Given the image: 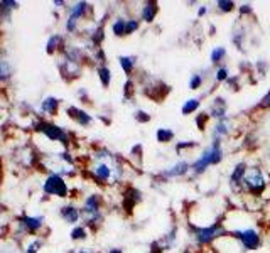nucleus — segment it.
<instances>
[{"instance_id": "1", "label": "nucleus", "mask_w": 270, "mask_h": 253, "mask_svg": "<svg viewBox=\"0 0 270 253\" xmlns=\"http://www.w3.org/2000/svg\"><path fill=\"white\" fill-rule=\"evenodd\" d=\"M83 171L90 181L98 184L100 187H111V189L125 187L133 174H137L123 155L105 145L93 147L90 154L86 155Z\"/></svg>"}, {"instance_id": "2", "label": "nucleus", "mask_w": 270, "mask_h": 253, "mask_svg": "<svg viewBox=\"0 0 270 253\" xmlns=\"http://www.w3.org/2000/svg\"><path fill=\"white\" fill-rule=\"evenodd\" d=\"M225 216L236 221L233 226H225V228H226L228 236L236 243V246H238L241 251L250 253V251H257L262 248L265 241V233L262 231V228H260V223L238 221L231 209H228Z\"/></svg>"}, {"instance_id": "3", "label": "nucleus", "mask_w": 270, "mask_h": 253, "mask_svg": "<svg viewBox=\"0 0 270 253\" xmlns=\"http://www.w3.org/2000/svg\"><path fill=\"white\" fill-rule=\"evenodd\" d=\"M226 157L225 144H218V142H208L206 145L199 150V154L191 160V176L189 181H199L209 172L211 167H218L223 164Z\"/></svg>"}, {"instance_id": "4", "label": "nucleus", "mask_w": 270, "mask_h": 253, "mask_svg": "<svg viewBox=\"0 0 270 253\" xmlns=\"http://www.w3.org/2000/svg\"><path fill=\"white\" fill-rule=\"evenodd\" d=\"M268 184H270V172L267 171V167L262 162H248L243 181H241L240 197L262 199Z\"/></svg>"}, {"instance_id": "5", "label": "nucleus", "mask_w": 270, "mask_h": 253, "mask_svg": "<svg viewBox=\"0 0 270 253\" xmlns=\"http://www.w3.org/2000/svg\"><path fill=\"white\" fill-rule=\"evenodd\" d=\"M228 236L225 223L216 221L211 224H204V226H194V224H188V238L191 245L196 248L198 251L208 250L213 248L216 241H220L221 238Z\"/></svg>"}, {"instance_id": "6", "label": "nucleus", "mask_w": 270, "mask_h": 253, "mask_svg": "<svg viewBox=\"0 0 270 253\" xmlns=\"http://www.w3.org/2000/svg\"><path fill=\"white\" fill-rule=\"evenodd\" d=\"M81 223L91 231H96L105 221V197L101 192H90L83 197L81 204Z\"/></svg>"}, {"instance_id": "7", "label": "nucleus", "mask_w": 270, "mask_h": 253, "mask_svg": "<svg viewBox=\"0 0 270 253\" xmlns=\"http://www.w3.org/2000/svg\"><path fill=\"white\" fill-rule=\"evenodd\" d=\"M32 128H34L37 133H41V135L48 142H51V144H58L61 149H71L73 133L66 130L64 127L58 125V123L37 118V120L32 123Z\"/></svg>"}, {"instance_id": "8", "label": "nucleus", "mask_w": 270, "mask_h": 253, "mask_svg": "<svg viewBox=\"0 0 270 253\" xmlns=\"http://www.w3.org/2000/svg\"><path fill=\"white\" fill-rule=\"evenodd\" d=\"M189 176H191V160L186 157H181L178 160H174L172 164L162 167L159 172L152 174V186L161 187L172 181L189 179Z\"/></svg>"}, {"instance_id": "9", "label": "nucleus", "mask_w": 270, "mask_h": 253, "mask_svg": "<svg viewBox=\"0 0 270 253\" xmlns=\"http://www.w3.org/2000/svg\"><path fill=\"white\" fill-rule=\"evenodd\" d=\"M236 128V118L228 115V117L221 118V120L211 122V125L208 127V137L209 142H218V144H225L228 139L235 135Z\"/></svg>"}, {"instance_id": "10", "label": "nucleus", "mask_w": 270, "mask_h": 253, "mask_svg": "<svg viewBox=\"0 0 270 253\" xmlns=\"http://www.w3.org/2000/svg\"><path fill=\"white\" fill-rule=\"evenodd\" d=\"M41 191L48 197H58V199H68L71 194V187L66 181V177L59 174H48L41 184Z\"/></svg>"}, {"instance_id": "11", "label": "nucleus", "mask_w": 270, "mask_h": 253, "mask_svg": "<svg viewBox=\"0 0 270 253\" xmlns=\"http://www.w3.org/2000/svg\"><path fill=\"white\" fill-rule=\"evenodd\" d=\"M137 85H141L142 86V91H144V95H147L149 98H152V100H162L164 96L169 95V85H166L164 81H161V80H157V78H154L152 75H149V73H142V76L139 78L137 76Z\"/></svg>"}, {"instance_id": "12", "label": "nucleus", "mask_w": 270, "mask_h": 253, "mask_svg": "<svg viewBox=\"0 0 270 253\" xmlns=\"http://www.w3.org/2000/svg\"><path fill=\"white\" fill-rule=\"evenodd\" d=\"M46 226V218L44 214H22L17 218L16 228L17 233L22 236H37L43 228Z\"/></svg>"}, {"instance_id": "13", "label": "nucleus", "mask_w": 270, "mask_h": 253, "mask_svg": "<svg viewBox=\"0 0 270 253\" xmlns=\"http://www.w3.org/2000/svg\"><path fill=\"white\" fill-rule=\"evenodd\" d=\"M179 224L174 223L171 224L169 229H166V233H162L157 240L151 243V253H167L172 251L179 245Z\"/></svg>"}, {"instance_id": "14", "label": "nucleus", "mask_w": 270, "mask_h": 253, "mask_svg": "<svg viewBox=\"0 0 270 253\" xmlns=\"http://www.w3.org/2000/svg\"><path fill=\"white\" fill-rule=\"evenodd\" d=\"M204 113L208 115V118L211 122L221 120V118L228 117V112H230V105H228V100L220 93H215L213 96L208 98L206 108L203 110Z\"/></svg>"}, {"instance_id": "15", "label": "nucleus", "mask_w": 270, "mask_h": 253, "mask_svg": "<svg viewBox=\"0 0 270 253\" xmlns=\"http://www.w3.org/2000/svg\"><path fill=\"white\" fill-rule=\"evenodd\" d=\"M248 162L250 160L246 159H240L230 167V172H228V187L230 191L233 192V196H240V189H241V181H243V176H245V171L248 167Z\"/></svg>"}, {"instance_id": "16", "label": "nucleus", "mask_w": 270, "mask_h": 253, "mask_svg": "<svg viewBox=\"0 0 270 253\" xmlns=\"http://www.w3.org/2000/svg\"><path fill=\"white\" fill-rule=\"evenodd\" d=\"M59 107H61V100L54 95L44 96L41 100V103L34 108V115L37 118H43V120H48L51 117H56L59 113Z\"/></svg>"}, {"instance_id": "17", "label": "nucleus", "mask_w": 270, "mask_h": 253, "mask_svg": "<svg viewBox=\"0 0 270 253\" xmlns=\"http://www.w3.org/2000/svg\"><path fill=\"white\" fill-rule=\"evenodd\" d=\"M93 12H95V7H93L90 2L78 0V2H73V4H69V6H68L66 17L78 21V22H83V21L93 19Z\"/></svg>"}, {"instance_id": "18", "label": "nucleus", "mask_w": 270, "mask_h": 253, "mask_svg": "<svg viewBox=\"0 0 270 253\" xmlns=\"http://www.w3.org/2000/svg\"><path fill=\"white\" fill-rule=\"evenodd\" d=\"M230 41L238 53H245L246 51V43H248V29H246V26L243 24V21L241 19H236L233 27H231Z\"/></svg>"}, {"instance_id": "19", "label": "nucleus", "mask_w": 270, "mask_h": 253, "mask_svg": "<svg viewBox=\"0 0 270 253\" xmlns=\"http://www.w3.org/2000/svg\"><path fill=\"white\" fill-rule=\"evenodd\" d=\"M58 214L64 223L71 224V226H76V224L81 223V208L74 201H68L59 206Z\"/></svg>"}, {"instance_id": "20", "label": "nucleus", "mask_w": 270, "mask_h": 253, "mask_svg": "<svg viewBox=\"0 0 270 253\" xmlns=\"http://www.w3.org/2000/svg\"><path fill=\"white\" fill-rule=\"evenodd\" d=\"M66 115L71 120L81 128H90L95 123V117L88 112V110L76 107V105H68L66 107Z\"/></svg>"}, {"instance_id": "21", "label": "nucleus", "mask_w": 270, "mask_h": 253, "mask_svg": "<svg viewBox=\"0 0 270 253\" xmlns=\"http://www.w3.org/2000/svg\"><path fill=\"white\" fill-rule=\"evenodd\" d=\"M159 11H161L159 2H156V0H146V2H142L139 6L137 17L142 21V24L151 26L156 22L157 16H159Z\"/></svg>"}, {"instance_id": "22", "label": "nucleus", "mask_w": 270, "mask_h": 253, "mask_svg": "<svg viewBox=\"0 0 270 253\" xmlns=\"http://www.w3.org/2000/svg\"><path fill=\"white\" fill-rule=\"evenodd\" d=\"M142 201H144V192L141 189H137L135 186H130V184H127V186L123 187V191H122V208H123V211L127 209L130 213V211H133L135 206L141 204Z\"/></svg>"}, {"instance_id": "23", "label": "nucleus", "mask_w": 270, "mask_h": 253, "mask_svg": "<svg viewBox=\"0 0 270 253\" xmlns=\"http://www.w3.org/2000/svg\"><path fill=\"white\" fill-rule=\"evenodd\" d=\"M203 100H204L203 95L186 98L183 101V105H181V115H183V117H196L203 108Z\"/></svg>"}, {"instance_id": "24", "label": "nucleus", "mask_w": 270, "mask_h": 253, "mask_svg": "<svg viewBox=\"0 0 270 253\" xmlns=\"http://www.w3.org/2000/svg\"><path fill=\"white\" fill-rule=\"evenodd\" d=\"M125 159H127V162L132 165V169L135 172H142V169H144V145H142V142H137V144H133L132 147H130L128 155Z\"/></svg>"}, {"instance_id": "25", "label": "nucleus", "mask_w": 270, "mask_h": 253, "mask_svg": "<svg viewBox=\"0 0 270 253\" xmlns=\"http://www.w3.org/2000/svg\"><path fill=\"white\" fill-rule=\"evenodd\" d=\"M120 70L123 71V75L127 78H133L137 75V66H139V56L135 54H122L117 58Z\"/></svg>"}, {"instance_id": "26", "label": "nucleus", "mask_w": 270, "mask_h": 253, "mask_svg": "<svg viewBox=\"0 0 270 253\" xmlns=\"http://www.w3.org/2000/svg\"><path fill=\"white\" fill-rule=\"evenodd\" d=\"M66 44H68V41L61 32H54V34H51L48 41H46V53H48L49 56L61 54V51L66 48Z\"/></svg>"}, {"instance_id": "27", "label": "nucleus", "mask_w": 270, "mask_h": 253, "mask_svg": "<svg viewBox=\"0 0 270 253\" xmlns=\"http://www.w3.org/2000/svg\"><path fill=\"white\" fill-rule=\"evenodd\" d=\"M209 73H213L209 68H203V70H198V71H193L189 75V80H188V90L191 91H199L204 86V83L208 81V78L211 76Z\"/></svg>"}, {"instance_id": "28", "label": "nucleus", "mask_w": 270, "mask_h": 253, "mask_svg": "<svg viewBox=\"0 0 270 253\" xmlns=\"http://www.w3.org/2000/svg\"><path fill=\"white\" fill-rule=\"evenodd\" d=\"M111 36L117 39L127 38V16H113L110 19Z\"/></svg>"}, {"instance_id": "29", "label": "nucleus", "mask_w": 270, "mask_h": 253, "mask_svg": "<svg viewBox=\"0 0 270 253\" xmlns=\"http://www.w3.org/2000/svg\"><path fill=\"white\" fill-rule=\"evenodd\" d=\"M233 76L231 75V68L228 64H220V66L213 68L211 78H213V85L215 86H225V83Z\"/></svg>"}, {"instance_id": "30", "label": "nucleus", "mask_w": 270, "mask_h": 253, "mask_svg": "<svg viewBox=\"0 0 270 253\" xmlns=\"http://www.w3.org/2000/svg\"><path fill=\"white\" fill-rule=\"evenodd\" d=\"M226 58H228L226 46L218 44V46H215V48H211V51H209V66L216 68V66H220V64H225Z\"/></svg>"}, {"instance_id": "31", "label": "nucleus", "mask_w": 270, "mask_h": 253, "mask_svg": "<svg viewBox=\"0 0 270 253\" xmlns=\"http://www.w3.org/2000/svg\"><path fill=\"white\" fill-rule=\"evenodd\" d=\"M154 137H156L157 144L169 145L176 140V132H174V128H171V127H157Z\"/></svg>"}, {"instance_id": "32", "label": "nucleus", "mask_w": 270, "mask_h": 253, "mask_svg": "<svg viewBox=\"0 0 270 253\" xmlns=\"http://www.w3.org/2000/svg\"><path fill=\"white\" fill-rule=\"evenodd\" d=\"M199 149V142L198 140H178L174 144V152L178 154V157H186L188 154H191L193 150Z\"/></svg>"}, {"instance_id": "33", "label": "nucleus", "mask_w": 270, "mask_h": 253, "mask_svg": "<svg viewBox=\"0 0 270 253\" xmlns=\"http://www.w3.org/2000/svg\"><path fill=\"white\" fill-rule=\"evenodd\" d=\"M96 71V76H98V81L103 88H110L111 81H113V71L108 64H101V66H96L95 68Z\"/></svg>"}, {"instance_id": "34", "label": "nucleus", "mask_w": 270, "mask_h": 253, "mask_svg": "<svg viewBox=\"0 0 270 253\" xmlns=\"http://www.w3.org/2000/svg\"><path fill=\"white\" fill-rule=\"evenodd\" d=\"M90 231L91 229L86 226V224H76V226L71 228V231H69V238H71L73 241L76 243H81V241H86L88 238H90Z\"/></svg>"}, {"instance_id": "35", "label": "nucleus", "mask_w": 270, "mask_h": 253, "mask_svg": "<svg viewBox=\"0 0 270 253\" xmlns=\"http://www.w3.org/2000/svg\"><path fill=\"white\" fill-rule=\"evenodd\" d=\"M137 81H135V78H127L123 83V103L127 101V103H132L135 95H137Z\"/></svg>"}, {"instance_id": "36", "label": "nucleus", "mask_w": 270, "mask_h": 253, "mask_svg": "<svg viewBox=\"0 0 270 253\" xmlns=\"http://www.w3.org/2000/svg\"><path fill=\"white\" fill-rule=\"evenodd\" d=\"M236 7H238V4L235 0H216L215 2L216 12L221 14V16H228V14L236 12Z\"/></svg>"}, {"instance_id": "37", "label": "nucleus", "mask_w": 270, "mask_h": 253, "mask_svg": "<svg viewBox=\"0 0 270 253\" xmlns=\"http://www.w3.org/2000/svg\"><path fill=\"white\" fill-rule=\"evenodd\" d=\"M12 75H14V68H12L11 61L0 54V83L11 80Z\"/></svg>"}, {"instance_id": "38", "label": "nucleus", "mask_w": 270, "mask_h": 253, "mask_svg": "<svg viewBox=\"0 0 270 253\" xmlns=\"http://www.w3.org/2000/svg\"><path fill=\"white\" fill-rule=\"evenodd\" d=\"M44 246V240L41 236H31L29 240L24 243V253H39L41 248Z\"/></svg>"}, {"instance_id": "39", "label": "nucleus", "mask_w": 270, "mask_h": 253, "mask_svg": "<svg viewBox=\"0 0 270 253\" xmlns=\"http://www.w3.org/2000/svg\"><path fill=\"white\" fill-rule=\"evenodd\" d=\"M252 71H253V75H257L258 78H262L263 80V78L270 73V63L267 61V59H257L255 64L252 66Z\"/></svg>"}, {"instance_id": "40", "label": "nucleus", "mask_w": 270, "mask_h": 253, "mask_svg": "<svg viewBox=\"0 0 270 253\" xmlns=\"http://www.w3.org/2000/svg\"><path fill=\"white\" fill-rule=\"evenodd\" d=\"M17 6L19 2H14V0H0V17L9 21L11 19V14L16 11Z\"/></svg>"}, {"instance_id": "41", "label": "nucleus", "mask_w": 270, "mask_h": 253, "mask_svg": "<svg viewBox=\"0 0 270 253\" xmlns=\"http://www.w3.org/2000/svg\"><path fill=\"white\" fill-rule=\"evenodd\" d=\"M236 14H238V19H250V17H253V6L250 2H241L238 4V7H236Z\"/></svg>"}, {"instance_id": "42", "label": "nucleus", "mask_w": 270, "mask_h": 253, "mask_svg": "<svg viewBox=\"0 0 270 253\" xmlns=\"http://www.w3.org/2000/svg\"><path fill=\"white\" fill-rule=\"evenodd\" d=\"M142 29V21L137 16H127V38Z\"/></svg>"}, {"instance_id": "43", "label": "nucleus", "mask_w": 270, "mask_h": 253, "mask_svg": "<svg viewBox=\"0 0 270 253\" xmlns=\"http://www.w3.org/2000/svg\"><path fill=\"white\" fill-rule=\"evenodd\" d=\"M133 120L139 123V125H147L152 120V115L144 108H135L133 110Z\"/></svg>"}, {"instance_id": "44", "label": "nucleus", "mask_w": 270, "mask_h": 253, "mask_svg": "<svg viewBox=\"0 0 270 253\" xmlns=\"http://www.w3.org/2000/svg\"><path fill=\"white\" fill-rule=\"evenodd\" d=\"M209 122H211V120H209L208 115L204 113L203 110L196 115V117H194V123H196V127H198L199 132H206L208 127H209Z\"/></svg>"}, {"instance_id": "45", "label": "nucleus", "mask_w": 270, "mask_h": 253, "mask_svg": "<svg viewBox=\"0 0 270 253\" xmlns=\"http://www.w3.org/2000/svg\"><path fill=\"white\" fill-rule=\"evenodd\" d=\"M241 75H233L228 80L226 83H225V86L228 90H231V91H238L240 88H241Z\"/></svg>"}, {"instance_id": "46", "label": "nucleus", "mask_w": 270, "mask_h": 253, "mask_svg": "<svg viewBox=\"0 0 270 253\" xmlns=\"http://www.w3.org/2000/svg\"><path fill=\"white\" fill-rule=\"evenodd\" d=\"M0 253H24V251H21L17 243L9 241V243H2V245H0Z\"/></svg>"}, {"instance_id": "47", "label": "nucleus", "mask_w": 270, "mask_h": 253, "mask_svg": "<svg viewBox=\"0 0 270 253\" xmlns=\"http://www.w3.org/2000/svg\"><path fill=\"white\" fill-rule=\"evenodd\" d=\"M209 14H211V7H209V4H198V7H196L198 19H204V17H208Z\"/></svg>"}, {"instance_id": "48", "label": "nucleus", "mask_w": 270, "mask_h": 253, "mask_svg": "<svg viewBox=\"0 0 270 253\" xmlns=\"http://www.w3.org/2000/svg\"><path fill=\"white\" fill-rule=\"evenodd\" d=\"M255 110H270V90L262 96V98H260Z\"/></svg>"}, {"instance_id": "49", "label": "nucleus", "mask_w": 270, "mask_h": 253, "mask_svg": "<svg viewBox=\"0 0 270 253\" xmlns=\"http://www.w3.org/2000/svg\"><path fill=\"white\" fill-rule=\"evenodd\" d=\"M76 96H78V100L83 101V103H90V101H91L90 93H88V90H86V88H78Z\"/></svg>"}, {"instance_id": "50", "label": "nucleus", "mask_w": 270, "mask_h": 253, "mask_svg": "<svg viewBox=\"0 0 270 253\" xmlns=\"http://www.w3.org/2000/svg\"><path fill=\"white\" fill-rule=\"evenodd\" d=\"M69 4L66 2V0H53V7L58 9V11H66Z\"/></svg>"}, {"instance_id": "51", "label": "nucleus", "mask_w": 270, "mask_h": 253, "mask_svg": "<svg viewBox=\"0 0 270 253\" xmlns=\"http://www.w3.org/2000/svg\"><path fill=\"white\" fill-rule=\"evenodd\" d=\"M69 253H96L93 248H86V246H78V248H73Z\"/></svg>"}, {"instance_id": "52", "label": "nucleus", "mask_w": 270, "mask_h": 253, "mask_svg": "<svg viewBox=\"0 0 270 253\" xmlns=\"http://www.w3.org/2000/svg\"><path fill=\"white\" fill-rule=\"evenodd\" d=\"M262 201H263V202H267V204H270V184H268L267 189H265V192H263Z\"/></svg>"}, {"instance_id": "53", "label": "nucleus", "mask_w": 270, "mask_h": 253, "mask_svg": "<svg viewBox=\"0 0 270 253\" xmlns=\"http://www.w3.org/2000/svg\"><path fill=\"white\" fill-rule=\"evenodd\" d=\"M108 253H125V251H123V248H120V246H111Z\"/></svg>"}, {"instance_id": "54", "label": "nucleus", "mask_w": 270, "mask_h": 253, "mask_svg": "<svg viewBox=\"0 0 270 253\" xmlns=\"http://www.w3.org/2000/svg\"><path fill=\"white\" fill-rule=\"evenodd\" d=\"M216 34V27L215 26H209V36H215Z\"/></svg>"}, {"instance_id": "55", "label": "nucleus", "mask_w": 270, "mask_h": 253, "mask_svg": "<svg viewBox=\"0 0 270 253\" xmlns=\"http://www.w3.org/2000/svg\"><path fill=\"white\" fill-rule=\"evenodd\" d=\"M4 209H6V208H4V206H2V204H0V214H2V213H4Z\"/></svg>"}, {"instance_id": "56", "label": "nucleus", "mask_w": 270, "mask_h": 253, "mask_svg": "<svg viewBox=\"0 0 270 253\" xmlns=\"http://www.w3.org/2000/svg\"><path fill=\"white\" fill-rule=\"evenodd\" d=\"M0 181H2V171H0Z\"/></svg>"}]
</instances>
